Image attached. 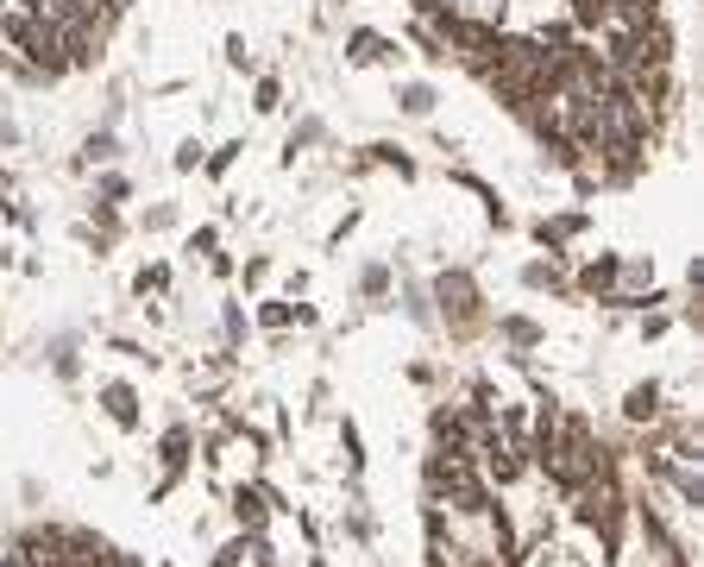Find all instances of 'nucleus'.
<instances>
[{
  "label": "nucleus",
  "mask_w": 704,
  "mask_h": 567,
  "mask_svg": "<svg viewBox=\"0 0 704 567\" xmlns=\"http://www.w3.org/2000/svg\"><path fill=\"white\" fill-rule=\"evenodd\" d=\"M427 517H434V542L453 548L466 567H516V536H509V517L497 511V491L427 498Z\"/></svg>",
  "instance_id": "1"
},
{
  "label": "nucleus",
  "mask_w": 704,
  "mask_h": 567,
  "mask_svg": "<svg viewBox=\"0 0 704 567\" xmlns=\"http://www.w3.org/2000/svg\"><path fill=\"white\" fill-rule=\"evenodd\" d=\"M603 548H610V567H685L673 555V542L660 536V530H654L635 505L623 511V523L610 530V542H603Z\"/></svg>",
  "instance_id": "2"
},
{
  "label": "nucleus",
  "mask_w": 704,
  "mask_h": 567,
  "mask_svg": "<svg viewBox=\"0 0 704 567\" xmlns=\"http://www.w3.org/2000/svg\"><path fill=\"white\" fill-rule=\"evenodd\" d=\"M265 278H271V258H265V253H251V258H246V284L258 290Z\"/></svg>",
  "instance_id": "23"
},
{
  "label": "nucleus",
  "mask_w": 704,
  "mask_h": 567,
  "mask_svg": "<svg viewBox=\"0 0 704 567\" xmlns=\"http://www.w3.org/2000/svg\"><path fill=\"white\" fill-rule=\"evenodd\" d=\"M214 479H221L226 491L233 486H265V436L258 429H246V423H233V429H221L214 436Z\"/></svg>",
  "instance_id": "4"
},
{
  "label": "nucleus",
  "mask_w": 704,
  "mask_h": 567,
  "mask_svg": "<svg viewBox=\"0 0 704 567\" xmlns=\"http://www.w3.org/2000/svg\"><path fill=\"white\" fill-rule=\"evenodd\" d=\"M290 322H296V303H283V297H265V303H258V328H271V335H283Z\"/></svg>",
  "instance_id": "13"
},
{
  "label": "nucleus",
  "mask_w": 704,
  "mask_h": 567,
  "mask_svg": "<svg viewBox=\"0 0 704 567\" xmlns=\"http://www.w3.org/2000/svg\"><path fill=\"white\" fill-rule=\"evenodd\" d=\"M359 290H365V297H390V265H365V271H359Z\"/></svg>",
  "instance_id": "19"
},
{
  "label": "nucleus",
  "mask_w": 704,
  "mask_h": 567,
  "mask_svg": "<svg viewBox=\"0 0 704 567\" xmlns=\"http://www.w3.org/2000/svg\"><path fill=\"white\" fill-rule=\"evenodd\" d=\"M214 246H221V233H214V228L189 233V253H201V258H208V253H214Z\"/></svg>",
  "instance_id": "24"
},
{
  "label": "nucleus",
  "mask_w": 704,
  "mask_h": 567,
  "mask_svg": "<svg viewBox=\"0 0 704 567\" xmlns=\"http://www.w3.org/2000/svg\"><path fill=\"white\" fill-rule=\"evenodd\" d=\"M95 397H101V416H107V423H120V429H139V423H145V416H139V391L126 385V379H107Z\"/></svg>",
  "instance_id": "8"
},
{
  "label": "nucleus",
  "mask_w": 704,
  "mask_h": 567,
  "mask_svg": "<svg viewBox=\"0 0 704 567\" xmlns=\"http://www.w3.org/2000/svg\"><path fill=\"white\" fill-rule=\"evenodd\" d=\"M239 152H246V146H239V139H226V146H221L214 158H201V171H208V177H226V171H233V158H239Z\"/></svg>",
  "instance_id": "20"
},
{
  "label": "nucleus",
  "mask_w": 704,
  "mask_h": 567,
  "mask_svg": "<svg viewBox=\"0 0 704 567\" xmlns=\"http://www.w3.org/2000/svg\"><path fill=\"white\" fill-rule=\"evenodd\" d=\"M660 397H667V385H629V397H623V416L629 423H635V429H642V423H660V416H667V404H660Z\"/></svg>",
  "instance_id": "9"
},
{
  "label": "nucleus",
  "mask_w": 704,
  "mask_h": 567,
  "mask_svg": "<svg viewBox=\"0 0 704 567\" xmlns=\"http://www.w3.org/2000/svg\"><path fill=\"white\" fill-rule=\"evenodd\" d=\"M573 0H503L497 38H573Z\"/></svg>",
  "instance_id": "3"
},
{
  "label": "nucleus",
  "mask_w": 704,
  "mask_h": 567,
  "mask_svg": "<svg viewBox=\"0 0 704 567\" xmlns=\"http://www.w3.org/2000/svg\"><path fill=\"white\" fill-rule=\"evenodd\" d=\"M145 228H157V233H164V228H176V208H171V202H157V208L145 215Z\"/></svg>",
  "instance_id": "25"
},
{
  "label": "nucleus",
  "mask_w": 704,
  "mask_h": 567,
  "mask_svg": "<svg viewBox=\"0 0 704 567\" xmlns=\"http://www.w3.org/2000/svg\"><path fill=\"white\" fill-rule=\"evenodd\" d=\"M497 335L509 340V347H541V340H548L541 328H535V322H528V315H503V322H497Z\"/></svg>",
  "instance_id": "11"
},
{
  "label": "nucleus",
  "mask_w": 704,
  "mask_h": 567,
  "mask_svg": "<svg viewBox=\"0 0 704 567\" xmlns=\"http://www.w3.org/2000/svg\"><path fill=\"white\" fill-rule=\"evenodd\" d=\"M434 297H441V315H447L459 335H472L478 322H484V315H478V284L466 278V271H441V278H434Z\"/></svg>",
  "instance_id": "5"
},
{
  "label": "nucleus",
  "mask_w": 704,
  "mask_h": 567,
  "mask_svg": "<svg viewBox=\"0 0 704 567\" xmlns=\"http://www.w3.org/2000/svg\"><path fill=\"white\" fill-rule=\"evenodd\" d=\"M497 7H503V0H427L422 13H434V20H453V26H484V32H497Z\"/></svg>",
  "instance_id": "7"
},
{
  "label": "nucleus",
  "mask_w": 704,
  "mask_h": 567,
  "mask_svg": "<svg viewBox=\"0 0 704 567\" xmlns=\"http://www.w3.org/2000/svg\"><path fill=\"white\" fill-rule=\"evenodd\" d=\"M347 63L352 70H372V63H402V38L377 26H352L347 32Z\"/></svg>",
  "instance_id": "6"
},
{
  "label": "nucleus",
  "mask_w": 704,
  "mask_h": 567,
  "mask_svg": "<svg viewBox=\"0 0 704 567\" xmlns=\"http://www.w3.org/2000/svg\"><path fill=\"white\" fill-rule=\"evenodd\" d=\"M114 158H120V146H114V132H107V127L82 146V164H114Z\"/></svg>",
  "instance_id": "17"
},
{
  "label": "nucleus",
  "mask_w": 704,
  "mask_h": 567,
  "mask_svg": "<svg viewBox=\"0 0 704 567\" xmlns=\"http://www.w3.org/2000/svg\"><path fill=\"white\" fill-rule=\"evenodd\" d=\"M523 284H528V290H560V284H566V271H560L553 258H535V265L523 271Z\"/></svg>",
  "instance_id": "14"
},
{
  "label": "nucleus",
  "mask_w": 704,
  "mask_h": 567,
  "mask_svg": "<svg viewBox=\"0 0 704 567\" xmlns=\"http://www.w3.org/2000/svg\"><path fill=\"white\" fill-rule=\"evenodd\" d=\"M226 63H233V70H251V45H246V38H239V32L226 38Z\"/></svg>",
  "instance_id": "22"
},
{
  "label": "nucleus",
  "mask_w": 704,
  "mask_h": 567,
  "mask_svg": "<svg viewBox=\"0 0 704 567\" xmlns=\"http://www.w3.org/2000/svg\"><path fill=\"white\" fill-rule=\"evenodd\" d=\"M201 158H208V146H201V139H183V146H176V171H201Z\"/></svg>",
  "instance_id": "21"
},
{
  "label": "nucleus",
  "mask_w": 704,
  "mask_h": 567,
  "mask_svg": "<svg viewBox=\"0 0 704 567\" xmlns=\"http://www.w3.org/2000/svg\"><path fill=\"white\" fill-rule=\"evenodd\" d=\"M126 189H132V183H126L120 171H101V177H95V196H101V208H120V202H126Z\"/></svg>",
  "instance_id": "15"
},
{
  "label": "nucleus",
  "mask_w": 704,
  "mask_h": 567,
  "mask_svg": "<svg viewBox=\"0 0 704 567\" xmlns=\"http://www.w3.org/2000/svg\"><path fill=\"white\" fill-rule=\"evenodd\" d=\"M397 107H402V114H415V120H427V114H434V89H427V82H402Z\"/></svg>",
  "instance_id": "12"
},
{
  "label": "nucleus",
  "mask_w": 704,
  "mask_h": 567,
  "mask_svg": "<svg viewBox=\"0 0 704 567\" xmlns=\"http://www.w3.org/2000/svg\"><path fill=\"white\" fill-rule=\"evenodd\" d=\"M251 107H258V114H277V107H283V82H277V77H258V89H251Z\"/></svg>",
  "instance_id": "18"
},
{
  "label": "nucleus",
  "mask_w": 704,
  "mask_h": 567,
  "mask_svg": "<svg viewBox=\"0 0 704 567\" xmlns=\"http://www.w3.org/2000/svg\"><path fill=\"white\" fill-rule=\"evenodd\" d=\"M132 290H139V297H164V290H171V265H145V271L132 278Z\"/></svg>",
  "instance_id": "16"
},
{
  "label": "nucleus",
  "mask_w": 704,
  "mask_h": 567,
  "mask_svg": "<svg viewBox=\"0 0 704 567\" xmlns=\"http://www.w3.org/2000/svg\"><path fill=\"white\" fill-rule=\"evenodd\" d=\"M617 258H623V253H598V258H585V265H578V290H591V297L603 303V290H610V278H617Z\"/></svg>",
  "instance_id": "10"
}]
</instances>
